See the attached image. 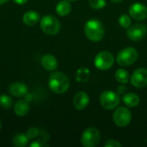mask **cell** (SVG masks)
I'll use <instances>...</instances> for the list:
<instances>
[{"mask_svg": "<svg viewBox=\"0 0 147 147\" xmlns=\"http://www.w3.org/2000/svg\"><path fill=\"white\" fill-rule=\"evenodd\" d=\"M114 56L111 53L103 51L99 53L95 58V65L101 71H106L110 69L114 65Z\"/></svg>", "mask_w": 147, "mask_h": 147, "instance_id": "7", "label": "cell"}, {"mask_svg": "<svg viewBox=\"0 0 147 147\" xmlns=\"http://www.w3.org/2000/svg\"><path fill=\"white\" fill-rule=\"evenodd\" d=\"M48 86L50 90L56 94L65 93L70 86V81L66 75L62 72H53L48 78Z\"/></svg>", "mask_w": 147, "mask_h": 147, "instance_id": "1", "label": "cell"}, {"mask_svg": "<svg viewBox=\"0 0 147 147\" xmlns=\"http://www.w3.org/2000/svg\"><path fill=\"white\" fill-rule=\"evenodd\" d=\"M120 96L117 93L107 90L102 93L100 96V103L102 108L111 110L115 108H117L120 104Z\"/></svg>", "mask_w": 147, "mask_h": 147, "instance_id": "5", "label": "cell"}, {"mask_svg": "<svg viewBox=\"0 0 147 147\" xmlns=\"http://www.w3.org/2000/svg\"><path fill=\"white\" fill-rule=\"evenodd\" d=\"M129 14L134 19L137 21L145 20L147 17V8L142 3H135L130 6Z\"/></svg>", "mask_w": 147, "mask_h": 147, "instance_id": "11", "label": "cell"}, {"mask_svg": "<svg viewBox=\"0 0 147 147\" xmlns=\"http://www.w3.org/2000/svg\"><path fill=\"white\" fill-rule=\"evenodd\" d=\"M122 146L120 142H118V141H116V140H108L106 143H105V145H104V146L105 147H121Z\"/></svg>", "mask_w": 147, "mask_h": 147, "instance_id": "26", "label": "cell"}, {"mask_svg": "<svg viewBox=\"0 0 147 147\" xmlns=\"http://www.w3.org/2000/svg\"><path fill=\"white\" fill-rule=\"evenodd\" d=\"M77 80L78 82H85L89 78V70L86 68H81L77 71Z\"/></svg>", "mask_w": 147, "mask_h": 147, "instance_id": "22", "label": "cell"}, {"mask_svg": "<svg viewBox=\"0 0 147 147\" xmlns=\"http://www.w3.org/2000/svg\"><path fill=\"white\" fill-rule=\"evenodd\" d=\"M89 3L91 8L95 9H102L106 5L105 0H89Z\"/></svg>", "mask_w": 147, "mask_h": 147, "instance_id": "24", "label": "cell"}, {"mask_svg": "<svg viewBox=\"0 0 147 147\" xmlns=\"http://www.w3.org/2000/svg\"><path fill=\"white\" fill-rule=\"evenodd\" d=\"M100 132L95 127H89L85 129L81 137V143L85 147L96 146L100 141Z\"/></svg>", "mask_w": 147, "mask_h": 147, "instance_id": "6", "label": "cell"}, {"mask_svg": "<svg viewBox=\"0 0 147 147\" xmlns=\"http://www.w3.org/2000/svg\"><path fill=\"white\" fill-rule=\"evenodd\" d=\"M16 4H24L28 2V0H13Z\"/></svg>", "mask_w": 147, "mask_h": 147, "instance_id": "29", "label": "cell"}, {"mask_svg": "<svg viewBox=\"0 0 147 147\" xmlns=\"http://www.w3.org/2000/svg\"><path fill=\"white\" fill-rule=\"evenodd\" d=\"M138 59V52L134 47H126L117 54V63L121 66H128Z\"/></svg>", "mask_w": 147, "mask_h": 147, "instance_id": "4", "label": "cell"}, {"mask_svg": "<svg viewBox=\"0 0 147 147\" xmlns=\"http://www.w3.org/2000/svg\"><path fill=\"white\" fill-rule=\"evenodd\" d=\"M23 22L27 26H34L40 21V14L36 11H28L23 15Z\"/></svg>", "mask_w": 147, "mask_h": 147, "instance_id": "15", "label": "cell"}, {"mask_svg": "<svg viewBox=\"0 0 147 147\" xmlns=\"http://www.w3.org/2000/svg\"><path fill=\"white\" fill-rule=\"evenodd\" d=\"M146 33L147 28L144 24L136 23L127 28V34L130 40L134 41H139L146 36Z\"/></svg>", "mask_w": 147, "mask_h": 147, "instance_id": "9", "label": "cell"}, {"mask_svg": "<svg viewBox=\"0 0 147 147\" xmlns=\"http://www.w3.org/2000/svg\"><path fill=\"white\" fill-rule=\"evenodd\" d=\"M113 119L116 126L120 127H125L130 123L132 120V114L128 109L125 107H120L115 111Z\"/></svg>", "mask_w": 147, "mask_h": 147, "instance_id": "8", "label": "cell"}, {"mask_svg": "<svg viewBox=\"0 0 147 147\" xmlns=\"http://www.w3.org/2000/svg\"><path fill=\"white\" fill-rule=\"evenodd\" d=\"M15 114L18 116H25L29 111V104L24 100H19L14 106Z\"/></svg>", "mask_w": 147, "mask_h": 147, "instance_id": "16", "label": "cell"}, {"mask_svg": "<svg viewBox=\"0 0 147 147\" xmlns=\"http://www.w3.org/2000/svg\"><path fill=\"white\" fill-rule=\"evenodd\" d=\"M12 98L8 95L0 96V106L4 109H9L12 107Z\"/></svg>", "mask_w": 147, "mask_h": 147, "instance_id": "21", "label": "cell"}, {"mask_svg": "<svg viewBox=\"0 0 147 147\" xmlns=\"http://www.w3.org/2000/svg\"><path fill=\"white\" fill-rule=\"evenodd\" d=\"M71 10V5L67 0L59 1L56 5V12L60 16H67Z\"/></svg>", "mask_w": 147, "mask_h": 147, "instance_id": "17", "label": "cell"}, {"mask_svg": "<svg viewBox=\"0 0 147 147\" xmlns=\"http://www.w3.org/2000/svg\"><path fill=\"white\" fill-rule=\"evenodd\" d=\"M115 79L121 84H127L129 80V74L124 69H119L115 72Z\"/></svg>", "mask_w": 147, "mask_h": 147, "instance_id": "20", "label": "cell"}, {"mask_svg": "<svg viewBox=\"0 0 147 147\" xmlns=\"http://www.w3.org/2000/svg\"><path fill=\"white\" fill-rule=\"evenodd\" d=\"M43 146H47V145L43 141V140H35L34 142H32L30 144V147H43Z\"/></svg>", "mask_w": 147, "mask_h": 147, "instance_id": "27", "label": "cell"}, {"mask_svg": "<svg viewBox=\"0 0 147 147\" xmlns=\"http://www.w3.org/2000/svg\"><path fill=\"white\" fill-rule=\"evenodd\" d=\"M42 66L48 71H54L58 67V60L52 54H46L41 58Z\"/></svg>", "mask_w": 147, "mask_h": 147, "instance_id": "14", "label": "cell"}, {"mask_svg": "<svg viewBox=\"0 0 147 147\" xmlns=\"http://www.w3.org/2000/svg\"><path fill=\"white\" fill-rule=\"evenodd\" d=\"M123 102L124 103L130 107V108H134L136 106L139 105L140 102V96L135 94V93H127L124 96H123Z\"/></svg>", "mask_w": 147, "mask_h": 147, "instance_id": "18", "label": "cell"}, {"mask_svg": "<svg viewBox=\"0 0 147 147\" xmlns=\"http://www.w3.org/2000/svg\"><path fill=\"white\" fill-rule=\"evenodd\" d=\"M126 90H127V88H126L125 86H123V85H121V86H120V87L118 88V92H119L120 94H123Z\"/></svg>", "mask_w": 147, "mask_h": 147, "instance_id": "28", "label": "cell"}, {"mask_svg": "<svg viewBox=\"0 0 147 147\" xmlns=\"http://www.w3.org/2000/svg\"><path fill=\"white\" fill-rule=\"evenodd\" d=\"M131 84L136 88H144L147 85V70L139 68L135 70L131 77Z\"/></svg>", "mask_w": 147, "mask_h": 147, "instance_id": "10", "label": "cell"}, {"mask_svg": "<svg viewBox=\"0 0 147 147\" xmlns=\"http://www.w3.org/2000/svg\"><path fill=\"white\" fill-rule=\"evenodd\" d=\"M89 102H90L89 96L84 91H80L77 93L73 98V105L75 109L78 110H83L84 109H85Z\"/></svg>", "mask_w": 147, "mask_h": 147, "instance_id": "12", "label": "cell"}, {"mask_svg": "<svg viewBox=\"0 0 147 147\" xmlns=\"http://www.w3.org/2000/svg\"><path fill=\"white\" fill-rule=\"evenodd\" d=\"M40 26L42 31L48 35H54L58 34L60 29L59 21L52 15L44 16L40 20Z\"/></svg>", "mask_w": 147, "mask_h": 147, "instance_id": "3", "label": "cell"}, {"mask_svg": "<svg viewBox=\"0 0 147 147\" xmlns=\"http://www.w3.org/2000/svg\"><path fill=\"white\" fill-rule=\"evenodd\" d=\"M28 138L26 135V134L23 133H17L12 138V143L16 147H24L26 146L28 143Z\"/></svg>", "mask_w": 147, "mask_h": 147, "instance_id": "19", "label": "cell"}, {"mask_svg": "<svg viewBox=\"0 0 147 147\" xmlns=\"http://www.w3.org/2000/svg\"><path fill=\"white\" fill-rule=\"evenodd\" d=\"M119 24H120L123 28L127 29V28L131 26V18H130L127 15L123 14V15H121V16L119 17Z\"/></svg>", "mask_w": 147, "mask_h": 147, "instance_id": "23", "label": "cell"}, {"mask_svg": "<svg viewBox=\"0 0 147 147\" xmlns=\"http://www.w3.org/2000/svg\"><path fill=\"white\" fill-rule=\"evenodd\" d=\"M104 27L99 20H89L84 25V34L91 41L96 42L101 40L104 36Z\"/></svg>", "mask_w": 147, "mask_h": 147, "instance_id": "2", "label": "cell"}, {"mask_svg": "<svg viewBox=\"0 0 147 147\" xmlns=\"http://www.w3.org/2000/svg\"><path fill=\"white\" fill-rule=\"evenodd\" d=\"M112 2H114V3H120V2H121L122 0H111Z\"/></svg>", "mask_w": 147, "mask_h": 147, "instance_id": "31", "label": "cell"}, {"mask_svg": "<svg viewBox=\"0 0 147 147\" xmlns=\"http://www.w3.org/2000/svg\"><path fill=\"white\" fill-rule=\"evenodd\" d=\"M1 127H2V123H1V121H0V130H1Z\"/></svg>", "mask_w": 147, "mask_h": 147, "instance_id": "32", "label": "cell"}, {"mask_svg": "<svg viewBox=\"0 0 147 147\" xmlns=\"http://www.w3.org/2000/svg\"><path fill=\"white\" fill-rule=\"evenodd\" d=\"M67 1H76V0H67Z\"/></svg>", "mask_w": 147, "mask_h": 147, "instance_id": "33", "label": "cell"}, {"mask_svg": "<svg viewBox=\"0 0 147 147\" xmlns=\"http://www.w3.org/2000/svg\"><path fill=\"white\" fill-rule=\"evenodd\" d=\"M7 2H8V0H0V5L4 4V3H7Z\"/></svg>", "mask_w": 147, "mask_h": 147, "instance_id": "30", "label": "cell"}, {"mask_svg": "<svg viewBox=\"0 0 147 147\" xmlns=\"http://www.w3.org/2000/svg\"><path fill=\"white\" fill-rule=\"evenodd\" d=\"M28 90L27 85L23 83H13L9 87V92L16 97L24 96L28 93Z\"/></svg>", "mask_w": 147, "mask_h": 147, "instance_id": "13", "label": "cell"}, {"mask_svg": "<svg viewBox=\"0 0 147 147\" xmlns=\"http://www.w3.org/2000/svg\"><path fill=\"white\" fill-rule=\"evenodd\" d=\"M26 135L28 136V138L29 140H34L35 139L38 135H39V130L37 127H32L30 128H28L26 132Z\"/></svg>", "mask_w": 147, "mask_h": 147, "instance_id": "25", "label": "cell"}]
</instances>
